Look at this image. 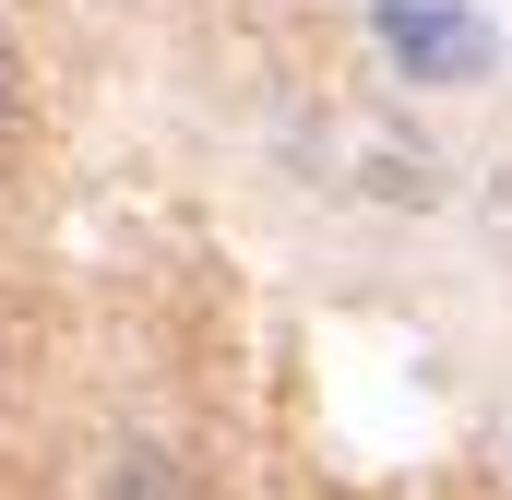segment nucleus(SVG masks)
I'll use <instances>...</instances> for the list:
<instances>
[{"mask_svg": "<svg viewBox=\"0 0 512 500\" xmlns=\"http://www.w3.org/2000/svg\"><path fill=\"white\" fill-rule=\"evenodd\" d=\"M370 48H382L405 84H489L501 72V24L465 12V0H370Z\"/></svg>", "mask_w": 512, "mask_h": 500, "instance_id": "nucleus-1", "label": "nucleus"}, {"mask_svg": "<svg viewBox=\"0 0 512 500\" xmlns=\"http://www.w3.org/2000/svg\"><path fill=\"white\" fill-rule=\"evenodd\" d=\"M108 500H191V477H179L155 441H120V453H108Z\"/></svg>", "mask_w": 512, "mask_h": 500, "instance_id": "nucleus-2", "label": "nucleus"}, {"mask_svg": "<svg viewBox=\"0 0 512 500\" xmlns=\"http://www.w3.org/2000/svg\"><path fill=\"white\" fill-rule=\"evenodd\" d=\"M24 143V48H12V24H0V155Z\"/></svg>", "mask_w": 512, "mask_h": 500, "instance_id": "nucleus-3", "label": "nucleus"}]
</instances>
